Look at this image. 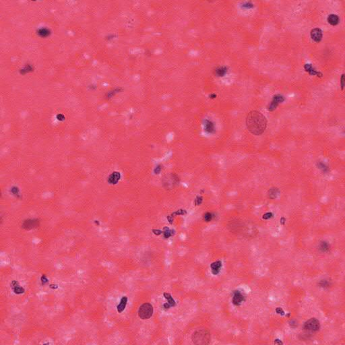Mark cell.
Wrapping results in <instances>:
<instances>
[{"mask_svg":"<svg viewBox=\"0 0 345 345\" xmlns=\"http://www.w3.org/2000/svg\"><path fill=\"white\" fill-rule=\"evenodd\" d=\"M222 266V263L221 261H216L211 264L212 272L214 274H217L220 272V268Z\"/></svg>","mask_w":345,"mask_h":345,"instance_id":"8fae6325","label":"cell"},{"mask_svg":"<svg viewBox=\"0 0 345 345\" xmlns=\"http://www.w3.org/2000/svg\"><path fill=\"white\" fill-rule=\"evenodd\" d=\"M271 216H272V214L271 213H266V214H265L264 215L263 218L264 219H268L269 218H270Z\"/></svg>","mask_w":345,"mask_h":345,"instance_id":"ffe728a7","label":"cell"},{"mask_svg":"<svg viewBox=\"0 0 345 345\" xmlns=\"http://www.w3.org/2000/svg\"><path fill=\"white\" fill-rule=\"evenodd\" d=\"M304 69H305V70H306V72H308L309 74L311 75V76H319V77L322 76V74L321 73V72H317L316 69L314 68L311 64H305Z\"/></svg>","mask_w":345,"mask_h":345,"instance_id":"52a82bcc","label":"cell"},{"mask_svg":"<svg viewBox=\"0 0 345 345\" xmlns=\"http://www.w3.org/2000/svg\"><path fill=\"white\" fill-rule=\"evenodd\" d=\"M310 35H311V38L313 41L316 42H319L323 37V33H322V31L320 29L316 28L311 30Z\"/></svg>","mask_w":345,"mask_h":345,"instance_id":"5b68a950","label":"cell"},{"mask_svg":"<svg viewBox=\"0 0 345 345\" xmlns=\"http://www.w3.org/2000/svg\"><path fill=\"white\" fill-rule=\"evenodd\" d=\"M211 340V335L205 329L196 330L192 335V341L196 344H207Z\"/></svg>","mask_w":345,"mask_h":345,"instance_id":"7a4b0ae2","label":"cell"},{"mask_svg":"<svg viewBox=\"0 0 345 345\" xmlns=\"http://www.w3.org/2000/svg\"><path fill=\"white\" fill-rule=\"evenodd\" d=\"M341 87H342V90L344 89V74H342V76H341Z\"/></svg>","mask_w":345,"mask_h":345,"instance_id":"ac0fdd59","label":"cell"},{"mask_svg":"<svg viewBox=\"0 0 345 345\" xmlns=\"http://www.w3.org/2000/svg\"><path fill=\"white\" fill-rule=\"evenodd\" d=\"M127 302V297H122L121 299V301H120V303L117 307V311H118L119 313H121V312L125 309V308H126Z\"/></svg>","mask_w":345,"mask_h":345,"instance_id":"7c38bea8","label":"cell"},{"mask_svg":"<svg viewBox=\"0 0 345 345\" xmlns=\"http://www.w3.org/2000/svg\"><path fill=\"white\" fill-rule=\"evenodd\" d=\"M278 189L276 188H274V189H272L270 190L269 191V197H271V198H275V197H276V196L278 195Z\"/></svg>","mask_w":345,"mask_h":345,"instance_id":"5bb4252c","label":"cell"},{"mask_svg":"<svg viewBox=\"0 0 345 345\" xmlns=\"http://www.w3.org/2000/svg\"><path fill=\"white\" fill-rule=\"evenodd\" d=\"M163 307H164V308H165V309H169L170 307H171V306H170V305H169V303H164V304L163 305Z\"/></svg>","mask_w":345,"mask_h":345,"instance_id":"44dd1931","label":"cell"},{"mask_svg":"<svg viewBox=\"0 0 345 345\" xmlns=\"http://www.w3.org/2000/svg\"><path fill=\"white\" fill-rule=\"evenodd\" d=\"M41 282L42 284H45L47 282H48V279L47 278L45 275H42L41 277Z\"/></svg>","mask_w":345,"mask_h":345,"instance_id":"e0dca14e","label":"cell"},{"mask_svg":"<svg viewBox=\"0 0 345 345\" xmlns=\"http://www.w3.org/2000/svg\"><path fill=\"white\" fill-rule=\"evenodd\" d=\"M284 101V98L282 95H280V94H278V95H275L273 98V100H272V101L271 102V103L269 105V107H268V110L269 111H273L275 109H276V107L278 106V105L279 103H281Z\"/></svg>","mask_w":345,"mask_h":345,"instance_id":"8992f818","label":"cell"},{"mask_svg":"<svg viewBox=\"0 0 345 345\" xmlns=\"http://www.w3.org/2000/svg\"><path fill=\"white\" fill-rule=\"evenodd\" d=\"M212 219V214L211 213H206V214L204 215V220L206 221V222H209L211 221Z\"/></svg>","mask_w":345,"mask_h":345,"instance_id":"2e32d148","label":"cell"},{"mask_svg":"<svg viewBox=\"0 0 345 345\" xmlns=\"http://www.w3.org/2000/svg\"><path fill=\"white\" fill-rule=\"evenodd\" d=\"M246 126L252 134L259 136L264 133L266 128L267 119L260 112L251 111L246 117Z\"/></svg>","mask_w":345,"mask_h":345,"instance_id":"6da1fadb","label":"cell"},{"mask_svg":"<svg viewBox=\"0 0 345 345\" xmlns=\"http://www.w3.org/2000/svg\"><path fill=\"white\" fill-rule=\"evenodd\" d=\"M327 22L332 26H336L339 23L340 18L338 15L336 14H330L327 18Z\"/></svg>","mask_w":345,"mask_h":345,"instance_id":"9c48e42d","label":"cell"},{"mask_svg":"<svg viewBox=\"0 0 345 345\" xmlns=\"http://www.w3.org/2000/svg\"><path fill=\"white\" fill-rule=\"evenodd\" d=\"M11 287L12 290L16 294H22L24 292V289L22 287L19 285V283L17 281H13L11 284Z\"/></svg>","mask_w":345,"mask_h":345,"instance_id":"30bf717a","label":"cell"},{"mask_svg":"<svg viewBox=\"0 0 345 345\" xmlns=\"http://www.w3.org/2000/svg\"><path fill=\"white\" fill-rule=\"evenodd\" d=\"M244 300V297L241 292L238 291H236L234 292L233 298H232V303L235 306H239L241 304Z\"/></svg>","mask_w":345,"mask_h":345,"instance_id":"ba28073f","label":"cell"},{"mask_svg":"<svg viewBox=\"0 0 345 345\" xmlns=\"http://www.w3.org/2000/svg\"><path fill=\"white\" fill-rule=\"evenodd\" d=\"M319 249H320L322 251H326L329 249V246L326 242H322L319 246Z\"/></svg>","mask_w":345,"mask_h":345,"instance_id":"9a60e30c","label":"cell"},{"mask_svg":"<svg viewBox=\"0 0 345 345\" xmlns=\"http://www.w3.org/2000/svg\"><path fill=\"white\" fill-rule=\"evenodd\" d=\"M163 295L164 297V298L166 299H167V301H168V303L171 306V307H174L175 306V300L172 299V297H171V295L169 293H167V292H164L163 294Z\"/></svg>","mask_w":345,"mask_h":345,"instance_id":"4fadbf2b","label":"cell"},{"mask_svg":"<svg viewBox=\"0 0 345 345\" xmlns=\"http://www.w3.org/2000/svg\"><path fill=\"white\" fill-rule=\"evenodd\" d=\"M320 285L323 287H328L329 286V284L328 282H327L326 281H322L320 282Z\"/></svg>","mask_w":345,"mask_h":345,"instance_id":"d6986e66","label":"cell"},{"mask_svg":"<svg viewBox=\"0 0 345 345\" xmlns=\"http://www.w3.org/2000/svg\"><path fill=\"white\" fill-rule=\"evenodd\" d=\"M153 314V307L149 303L142 304L138 310V316L142 319L151 318Z\"/></svg>","mask_w":345,"mask_h":345,"instance_id":"3957f363","label":"cell"},{"mask_svg":"<svg viewBox=\"0 0 345 345\" xmlns=\"http://www.w3.org/2000/svg\"><path fill=\"white\" fill-rule=\"evenodd\" d=\"M319 327H320V324L319 322L317 320V319L311 318L307 321L304 324V328L306 330L311 331V332H316L319 330Z\"/></svg>","mask_w":345,"mask_h":345,"instance_id":"277c9868","label":"cell"}]
</instances>
